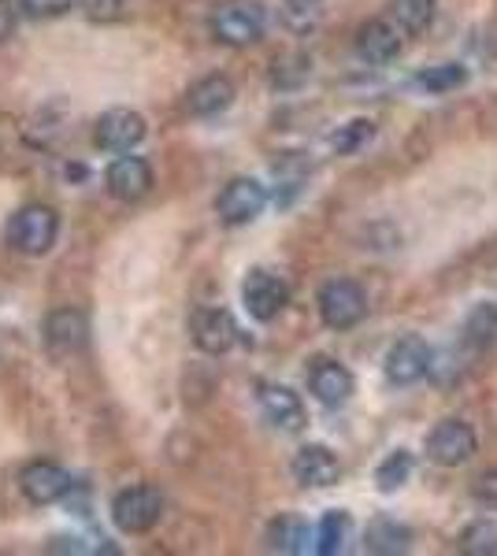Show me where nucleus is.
I'll list each match as a JSON object with an SVG mask.
<instances>
[{
  "label": "nucleus",
  "instance_id": "obj_1",
  "mask_svg": "<svg viewBox=\"0 0 497 556\" xmlns=\"http://www.w3.org/2000/svg\"><path fill=\"white\" fill-rule=\"evenodd\" d=\"M57 235H60V219L45 204H26L8 223V245L23 256H45L57 245Z\"/></svg>",
  "mask_w": 497,
  "mask_h": 556
},
{
  "label": "nucleus",
  "instance_id": "obj_2",
  "mask_svg": "<svg viewBox=\"0 0 497 556\" xmlns=\"http://www.w3.org/2000/svg\"><path fill=\"white\" fill-rule=\"evenodd\" d=\"M264 8L252 4V0H227V4H220L212 12V38L234 45V49L260 41L264 38Z\"/></svg>",
  "mask_w": 497,
  "mask_h": 556
},
{
  "label": "nucleus",
  "instance_id": "obj_3",
  "mask_svg": "<svg viewBox=\"0 0 497 556\" xmlns=\"http://www.w3.org/2000/svg\"><path fill=\"white\" fill-rule=\"evenodd\" d=\"M164 516V497L152 486H131L112 501V523L123 534H146Z\"/></svg>",
  "mask_w": 497,
  "mask_h": 556
},
{
  "label": "nucleus",
  "instance_id": "obj_4",
  "mask_svg": "<svg viewBox=\"0 0 497 556\" xmlns=\"http://www.w3.org/2000/svg\"><path fill=\"white\" fill-rule=\"evenodd\" d=\"M368 316V298L352 278H334L320 290V319L331 330H349Z\"/></svg>",
  "mask_w": 497,
  "mask_h": 556
},
{
  "label": "nucleus",
  "instance_id": "obj_5",
  "mask_svg": "<svg viewBox=\"0 0 497 556\" xmlns=\"http://www.w3.org/2000/svg\"><path fill=\"white\" fill-rule=\"evenodd\" d=\"M423 450H427V460L438 464V468H460V464L475 456L479 438L472 424H464V419H446V424L431 430Z\"/></svg>",
  "mask_w": 497,
  "mask_h": 556
},
{
  "label": "nucleus",
  "instance_id": "obj_6",
  "mask_svg": "<svg viewBox=\"0 0 497 556\" xmlns=\"http://www.w3.org/2000/svg\"><path fill=\"white\" fill-rule=\"evenodd\" d=\"M264 208H268V190L257 178H231V182L223 186V193L215 197V215H220L227 227L252 223Z\"/></svg>",
  "mask_w": 497,
  "mask_h": 556
},
{
  "label": "nucleus",
  "instance_id": "obj_7",
  "mask_svg": "<svg viewBox=\"0 0 497 556\" xmlns=\"http://www.w3.org/2000/svg\"><path fill=\"white\" fill-rule=\"evenodd\" d=\"M431 364H435L431 345L423 342L420 334H405L390 345V353H386V361H383V371L394 386H415L420 379H427Z\"/></svg>",
  "mask_w": 497,
  "mask_h": 556
},
{
  "label": "nucleus",
  "instance_id": "obj_8",
  "mask_svg": "<svg viewBox=\"0 0 497 556\" xmlns=\"http://www.w3.org/2000/svg\"><path fill=\"white\" fill-rule=\"evenodd\" d=\"M290 301V286L271 271H249V278L241 282V304L257 323H271Z\"/></svg>",
  "mask_w": 497,
  "mask_h": 556
},
{
  "label": "nucleus",
  "instance_id": "obj_9",
  "mask_svg": "<svg viewBox=\"0 0 497 556\" xmlns=\"http://www.w3.org/2000/svg\"><path fill=\"white\" fill-rule=\"evenodd\" d=\"M146 119L131 108H108V112L97 119V130H94V141L97 149L104 152H131L134 146L146 141Z\"/></svg>",
  "mask_w": 497,
  "mask_h": 556
},
{
  "label": "nucleus",
  "instance_id": "obj_10",
  "mask_svg": "<svg viewBox=\"0 0 497 556\" xmlns=\"http://www.w3.org/2000/svg\"><path fill=\"white\" fill-rule=\"evenodd\" d=\"M189 334H194V345L208 356H223L227 349L238 342V323L227 308H201L189 319Z\"/></svg>",
  "mask_w": 497,
  "mask_h": 556
},
{
  "label": "nucleus",
  "instance_id": "obj_11",
  "mask_svg": "<svg viewBox=\"0 0 497 556\" xmlns=\"http://www.w3.org/2000/svg\"><path fill=\"white\" fill-rule=\"evenodd\" d=\"M20 490L30 505H57V501H63L71 490H75V479H71L60 464L38 460V464H30V468H23Z\"/></svg>",
  "mask_w": 497,
  "mask_h": 556
},
{
  "label": "nucleus",
  "instance_id": "obj_12",
  "mask_svg": "<svg viewBox=\"0 0 497 556\" xmlns=\"http://www.w3.org/2000/svg\"><path fill=\"white\" fill-rule=\"evenodd\" d=\"M104 186L115 201H141L152 190V167L141 156H115L104 172Z\"/></svg>",
  "mask_w": 497,
  "mask_h": 556
},
{
  "label": "nucleus",
  "instance_id": "obj_13",
  "mask_svg": "<svg viewBox=\"0 0 497 556\" xmlns=\"http://www.w3.org/2000/svg\"><path fill=\"white\" fill-rule=\"evenodd\" d=\"M257 401L260 412H264L268 424H275L278 430H301L305 427V405L301 397L290 390V386H278V382H260L257 386Z\"/></svg>",
  "mask_w": 497,
  "mask_h": 556
},
{
  "label": "nucleus",
  "instance_id": "obj_14",
  "mask_svg": "<svg viewBox=\"0 0 497 556\" xmlns=\"http://www.w3.org/2000/svg\"><path fill=\"white\" fill-rule=\"evenodd\" d=\"M89 338V323L78 308H57L45 319V342L57 356H75L86 349Z\"/></svg>",
  "mask_w": 497,
  "mask_h": 556
},
{
  "label": "nucleus",
  "instance_id": "obj_15",
  "mask_svg": "<svg viewBox=\"0 0 497 556\" xmlns=\"http://www.w3.org/2000/svg\"><path fill=\"white\" fill-rule=\"evenodd\" d=\"M294 479L309 490H327L341 479V464L327 445H305L294 456Z\"/></svg>",
  "mask_w": 497,
  "mask_h": 556
},
{
  "label": "nucleus",
  "instance_id": "obj_16",
  "mask_svg": "<svg viewBox=\"0 0 497 556\" xmlns=\"http://www.w3.org/2000/svg\"><path fill=\"white\" fill-rule=\"evenodd\" d=\"M309 390L315 393V401L327 408H338L346 405V401L352 397V375L349 367H341L338 361H315L312 371H309Z\"/></svg>",
  "mask_w": 497,
  "mask_h": 556
},
{
  "label": "nucleus",
  "instance_id": "obj_17",
  "mask_svg": "<svg viewBox=\"0 0 497 556\" xmlns=\"http://www.w3.org/2000/svg\"><path fill=\"white\" fill-rule=\"evenodd\" d=\"M357 52L364 64H390V60L401 52V30H397V23H386V20H372L364 23L357 30Z\"/></svg>",
  "mask_w": 497,
  "mask_h": 556
},
{
  "label": "nucleus",
  "instance_id": "obj_18",
  "mask_svg": "<svg viewBox=\"0 0 497 556\" xmlns=\"http://www.w3.org/2000/svg\"><path fill=\"white\" fill-rule=\"evenodd\" d=\"M231 104H234V83L227 75H208L201 83L189 86V93H186V112L197 115V119L227 112Z\"/></svg>",
  "mask_w": 497,
  "mask_h": 556
},
{
  "label": "nucleus",
  "instance_id": "obj_19",
  "mask_svg": "<svg viewBox=\"0 0 497 556\" xmlns=\"http://www.w3.org/2000/svg\"><path fill=\"white\" fill-rule=\"evenodd\" d=\"M268 542H271V549H278V553H305L309 542L315 549V531H309V523L297 516H278L268 531Z\"/></svg>",
  "mask_w": 497,
  "mask_h": 556
},
{
  "label": "nucleus",
  "instance_id": "obj_20",
  "mask_svg": "<svg viewBox=\"0 0 497 556\" xmlns=\"http://www.w3.org/2000/svg\"><path fill=\"white\" fill-rule=\"evenodd\" d=\"M435 0H390V20L401 34H423L435 20Z\"/></svg>",
  "mask_w": 497,
  "mask_h": 556
},
{
  "label": "nucleus",
  "instance_id": "obj_21",
  "mask_svg": "<svg viewBox=\"0 0 497 556\" xmlns=\"http://www.w3.org/2000/svg\"><path fill=\"white\" fill-rule=\"evenodd\" d=\"M346 538H349V513L331 508V513H323V519L315 523V553H323V556L341 553Z\"/></svg>",
  "mask_w": 497,
  "mask_h": 556
},
{
  "label": "nucleus",
  "instance_id": "obj_22",
  "mask_svg": "<svg viewBox=\"0 0 497 556\" xmlns=\"http://www.w3.org/2000/svg\"><path fill=\"white\" fill-rule=\"evenodd\" d=\"M412 453L409 450H394L390 456H386L383 464L375 468V486L383 490V493H397L409 482V475H412Z\"/></svg>",
  "mask_w": 497,
  "mask_h": 556
},
{
  "label": "nucleus",
  "instance_id": "obj_23",
  "mask_svg": "<svg viewBox=\"0 0 497 556\" xmlns=\"http://www.w3.org/2000/svg\"><path fill=\"white\" fill-rule=\"evenodd\" d=\"M368 549L372 553H405L409 549V531L394 519H375L368 527Z\"/></svg>",
  "mask_w": 497,
  "mask_h": 556
},
{
  "label": "nucleus",
  "instance_id": "obj_24",
  "mask_svg": "<svg viewBox=\"0 0 497 556\" xmlns=\"http://www.w3.org/2000/svg\"><path fill=\"white\" fill-rule=\"evenodd\" d=\"M323 20V0H283V23L294 34H309Z\"/></svg>",
  "mask_w": 497,
  "mask_h": 556
},
{
  "label": "nucleus",
  "instance_id": "obj_25",
  "mask_svg": "<svg viewBox=\"0 0 497 556\" xmlns=\"http://www.w3.org/2000/svg\"><path fill=\"white\" fill-rule=\"evenodd\" d=\"M372 134H375L372 119H352V123H346V127H338L331 134V149L338 152V156H349V152L364 149L368 141H372Z\"/></svg>",
  "mask_w": 497,
  "mask_h": 556
},
{
  "label": "nucleus",
  "instance_id": "obj_26",
  "mask_svg": "<svg viewBox=\"0 0 497 556\" xmlns=\"http://www.w3.org/2000/svg\"><path fill=\"white\" fill-rule=\"evenodd\" d=\"M464 83H468L464 64H438V67H427L420 75V86L427 89V93H449V89H457Z\"/></svg>",
  "mask_w": 497,
  "mask_h": 556
},
{
  "label": "nucleus",
  "instance_id": "obj_27",
  "mask_svg": "<svg viewBox=\"0 0 497 556\" xmlns=\"http://www.w3.org/2000/svg\"><path fill=\"white\" fill-rule=\"evenodd\" d=\"M460 549L468 556H494L497 553V527L490 519H479V523H472L464 534H460Z\"/></svg>",
  "mask_w": 497,
  "mask_h": 556
},
{
  "label": "nucleus",
  "instance_id": "obj_28",
  "mask_svg": "<svg viewBox=\"0 0 497 556\" xmlns=\"http://www.w3.org/2000/svg\"><path fill=\"white\" fill-rule=\"evenodd\" d=\"M497 338V312L490 304H483V308L472 312V319H468V342L475 349H486Z\"/></svg>",
  "mask_w": 497,
  "mask_h": 556
},
{
  "label": "nucleus",
  "instance_id": "obj_29",
  "mask_svg": "<svg viewBox=\"0 0 497 556\" xmlns=\"http://www.w3.org/2000/svg\"><path fill=\"white\" fill-rule=\"evenodd\" d=\"M20 8L34 20H57L71 8V0H20Z\"/></svg>",
  "mask_w": 497,
  "mask_h": 556
},
{
  "label": "nucleus",
  "instance_id": "obj_30",
  "mask_svg": "<svg viewBox=\"0 0 497 556\" xmlns=\"http://www.w3.org/2000/svg\"><path fill=\"white\" fill-rule=\"evenodd\" d=\"M83 12L97 23H112L123 15V0H83Z\"/></svg>",
  "mask_w": 497,
  "mask_h": 556
},
{
  "label": "nucleus",
  "instance_id": "obj_31",
  "mask_svg": "<svg viewBox=\"0 0 497 556\" xmlns=\"http://www.w3.org/2000/svg\"><path fill=\"white\" fill-rule=\"evenodd\" d=\"M472 493L475 501H483V505L497 508V471H483L479 479L472 482Z\"/></svg>",
  "mask_w": 497,
  "mask_h": 556
},
{
  "label": "nucleus",
  "instance_id": "obj_32",
  "mask_svg": "<svg viewBox=\"0 0 497 556\" xmlns=\"http://www.w3.org/2000/svg\"><path fill=\"white\" fill-rule=\"evenodd\" d=\"M15 26H20V4H12V0H0V41L12 38Z\"/></svg>",
  "mask_w": 497,
  "mask_h": 556
}]
</instances>
